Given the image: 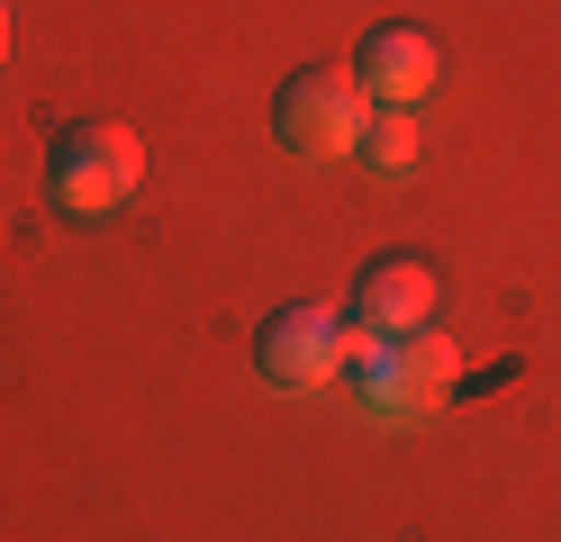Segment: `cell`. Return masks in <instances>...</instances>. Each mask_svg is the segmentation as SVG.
<instances>
[{
	"mask_svg": "<svg viewBox=\"0 0 561 542\" xmlns=\"http://www.w3.org/2000/svg\"><path fill=\"white\" fill-rule=\"evenodd\" d=\"M435 72H444V55H435L426 27H371L363 46H354V82L380 108H416V100L435 91Z\"/></svg>",
	"mask_w": 561,
	"mask_h": 542,
	"instance_id": "5",
	"label": "cell"
},
{
	"mask_svg": "<svg viewBox=\"0 0 561 542\" xmlns=\"http://www.w3.org/2000/svg\"><path fill=\"white\" fill-rule=\"evenodd\" d=\"M354 154H363L371 172H408V163H416V108H371Z\"/></svg>",
	"mask_w": 561,
	"mask_h": 542,
	"instance_id": "8",
	"label": "cell"
},
{
	"mask_svg": "<svg viewBox=\"0 0 561 542\" xmlns=\"http://www.w3.org/2000/svg\"><path fill=\"white\" fill-rule=\"evenodd\" d=\"M426 308H435L426 253H380V263L354 272V325L363 335H408V325H426Z\"/></svg>",
	"mask_w": 561,
	"mask_h": 542,
	"instance_id": "4",
	"label": "cell"
},
{
	"mask_svg": "<svg viewBox=\"0 0 561 542\" xmlns=\"http://www.w3.org/2000/svg\"><path fill=\"white\" fill-rule=\"evenodd\" d=\"M371 118V91L354 82V64H299L272 91V136L290 154H354Z\"/></svg>",
	"mask_w": 561,
	"mask_h": 542,
	"instance_id": "2",
	"label": "cell"
},
{
	"mask_svg": "<svg viewBox=\"0 0 561 542\" xmlns=\"http://www.w3.org/2000/svg\"><path fill=\"white\" fill-rule=\"evenodd\" d=\"M335 380H354V397L380 416V425H408L416 407H408V389H399V335H344V371Z\"/></svg>",
	"mask_w": 561,
	"mask_h": 542,
	"instance_id": "6",
	"label": "cell"
},
{
	"mask_svg": "<svg viewBox=\"0 0 561 542\" xmlns=\"http://www.w3.org/2000/svg\"><path fill=\"white\" fill-rule=\"evenodd\" d=\"M254 361L272 389H327L344 371V316L318 308V299H290L254 325Z\"/></svg>",
	"mask_w": 561,
	"mask_h": 542,
	"instance_id": "3",
	"label": "cell"
},
{
	"mask_svg": "<svg viewBox=\"0 0 561 542\" xmlns=\"http://www.w3.org/2000/svg\"><path fill=\"white\" fill-rule=\"evenodd\" d=\"M136 181H146V145L118 118H64L46 136V199L73 217H110Z\"/></svg>",
	"mask_w": 561,
	"mask_h": 542,
	"instance_id": "1",
	"label": "cell"
},
{
	"mask_svg": "<svg viewBox=\"0 0 561 542\" xmlns=\"http://www.w3.org/2000/svg\"><path fill=\"white\" fill-rule=\"evenodd\" d=\"M0 55H10V10H0Z\"/></svg>",
	"mask_w": 561,
	"mask_h": 542,
	"instance_id": "9",
	"label": "cell"
},
{
	"mask_svg": "<svg viewBox=\"0 0 561 542\" xmlns=\"http://www.w3.org/2000/svg\"><path fill=\"white\" fill-rule=\"evenodd\" d=\"M399 389H408L416 416L444 407V397L462 389V353H453V335H435V325H408V335H399Z\"/></svg>",
	"mask_w": 561,
	"mask_h": 542,
	"instance_id": "7",
	"label": "cell"
}]
</instances>
